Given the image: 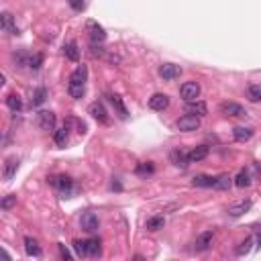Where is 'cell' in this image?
<instances>
[{"instance_id": "4fadbf2b", "label": "cell", "mask_w": 261, "mask_h": 261, "mask_svg": "<svg viewBox=\"0 0 261 261\" xmlns=\"http://www.w3.org/2000/svg\"><path fill=\"white\" fill-rule=\"evenodd\" d=\"M251 206H253L251 200H241L239 204H233V206H229V217L239 219V217H243L245 212L251 210Z\"/></svg>"}, {"instance_id": "7402d4cb", "label": "cell", "mask_w": 261, "mask_h": 261, "mask_svg": "<svg viewBox=\"0 0 261 261\" xmlns=\"http://www.w3.org/2000/svg\"><path fill=\"white\" fill-rule=\"evenodd\" d=\"M63 53H65V58L70 60V61H78V60H80V51H78V43L76 41H67L63 45Z\"/></svg>"}, {"instance_id": "ba28073f", "label": "cell", "mask_w": 261, "mask_h": 261, "mask_svg": "<svg viewBox=\"0 0 261 261\" xmlns=\"http://www.w3.org/2000/svg\"><path fill=\"white\" fill-rule=\"evenodd\" d=\"M55 115L51 110H41L39 115H37V122H39V127L43 129V131H53L55 129Z\"/></svg>"}, {"instance_id": "603a6c76", "label": "cell", "mask_w": 261, "mask_h": 261, "mask_svg": "<svg viewBox=\"0 0 261 261\" xmlns=\"http://www.w3.org/2000/svg\"><path fill=\"white\" fill-rule=\"evenodd\" d=\"M67 139H70V129H67V124H63L61 129H58L53 133V141H55V145H58V147H65Z\"/></svg>"}, {"instance_id": "ffe728a7", "label": "cell", "mask_w": 261, "mask_h": 261, "mask_svg": "<svg viewBox=\"0 0 261 261\" xmlns=\"http://www.w3.org/2000/svg\"><path fill=\"white\" fill-rule=\"evenodd\" d=\"M25 251H27L29 257H41L43 255V249L39 247V243L35 239H31V237L25 239Z\"/></svg>"}, {"instance_id": "74e56055", "label": "cell", "mask_w": 261, "mask_h": 261, "mask_svg": "<svg viewBox=\"0 0 261 261\" xmlns=\"http://www.w3.org/2000/svg\"><path fill=\"white\" fill-rule=\"evenodd\" d=\"M58 247H60V255H61L63 259H72V253L67 251V249H65L63 245H58Z\"/></svg>"}, {"instance_id": "d590c367", "label": "cell", "mask_w": 261, "mask_h": 261, "mask_svg": "<svg viewBox=\"0 0 261 261\" xmlns=\"http://www.w3.org/2000/svg\"><path fill=\"white\" fill-rule=\"evenodd\" d=\"M13 204H17V196H15V194H8V196H4V200H2V204H0V206H2V210H8L10 206H13Z\"/></svg>"}, {"instance_id": "d6986e66", "label": "cell", "mask_w": 261, "mask_h": 261, "mask_svg": "<svg viewBox=\"0 0 261 261\" xmlns=\"http://www.w3.org/2000/svg\"><path fill=\"white\" fill-rule=\"evenodd\" d=\"M251 181H253V176H251V172H249V167H247V169H241V172L237 174L235 186L237 188H249L251 186Z\"/></svg>"}, {"instance_id": "83f0119b", "label": "cell", "mask_w": 261, "mask_h": 261, "mask_svg": "<svg viewBox=\"0 0 261 261\" xmlns=\"http://www.w3.org/2000/svg\"><path fill=\"white\" fill-rule=\"evenodd\" d=\"M13 60H15L17 67H29V60H31V55H29L25 49H19V51L13 55Z\"/></svg>"}, {"instance_id": "44dd1931", "label": "cell", "mask_w": 261, "mask_h": 261, "mask_svg": "<svg viewBox=\"0 0 261 261\" xmlns=\"http://www.w3.org/2000/svg\"><path fill=\"white\" fill-rule=\"evenodd\" d=\"M2 31L8 33V35H19V29H17L10 13H2Z\"/></svg>"}, {"instance_id": "f1b7e54d", "label": "cell", "mask_w": 261, "mask_h": 261, "mask_svg": "<svg viewBox=\"0 0 261 261\" xmlns=\"http://www.w3.org/2000/svg\"><path fill=\"white\" fill-rule=\"evenodd\" d=\"M6 106L13 110V112H20V110H22V100H20V96L8 94V96H6Z\"/></svg>"}, {"instance_id": "836d02e7", "label": "cell", "mask_w": 261, "mask_h": 261, "mask_svg": "<svg viewBox=\"0 0 261 261\" xmlns=\"http://www.w3.org/2000/svg\"><path fill=\"white\" fill-rule=\"evenodd\" d=\"M255 243V237L251 235V237H247V239L241 243V247L237 249V255H247L249 251H251V245Z\"/></svg>"}, {"instance_id": "f35d334b", "label": "cell", "mask_w": 261, "mask_h": 261, "mask_svg": "<svg viewBox=\"0 0 261 261\" xmlns=\"http://www.w3.org/2000/svg\"><path fill=\"white\" fill-rule=\"evenodd\" d=\"M253 237H255V243H257V245L261 247V231H257V233H255Z\"/></svg>"}, {"instance_id": "484cf974", "label": "cell", "mask_w": 261, "mask_h": 261, "mask_svg": "<svg viewBox=\"0 0 261 261\" xmlns=\"http://www.w3.org/2000/svg\"><path fill=\"white\" fill-rule=\"evenodd\" d=\"M233 135H235V139L237 141H249L253 137V129H249V127H237L235 131H233Z\"/></svg>"}, {"instance_id": "d6a6232c", "label": "cell", "mask_w": 261, "mask_h": 261, "mask_svg": "<svg viewBox=\"0 0 261 261\" xmlns=\"http://www.w3.org/2000/svg\"><path fill=\"white\" fill-rule=\"evenodd\" d=\"M247 96L253 102H261V84H253L247 88Z\"/></svg>"}, {"instance_id": "30bf717a", "label": "cell", "mask_w": 261, "mask_h": 261, "mask_svg": "<svg viewBox=\"0 0 261 261\" xmlns=\"http://www.w3.org/2000/svg\"><path fill=\"white\" fill-rule=\"evenodd\" d=\"M180 74H181V67L176 65V63H163V65L160 67V76L163 78V80H167V82L180 78Z\"/></svg>"}, {"instance_id": "8fae6325", "label": "cell", "mask_w": 261, "mask_h": 261, "mask_svg": "<svg viewBox=\"0 0 261 261\" xmlns=\"http://www.w3.org/2000/svg\"><path fill=\"white\" fill-rule=\"evenodd\" d=\"M186 112L188 115H194V117H204V115H208V106H206V102H202V100H192L186 104Z\"/></svg>"}, {"instance_id": "d4e9b609", "label": "cell", "mask_w": 261, "mask_h": 261, "mask_svg": "<svg viewBox=\"0 0 261 261\" xmlns=\"http://www.w3.org/2000/svg\"><path fill=\"white\" fill-rule=\"evenodd\" d=\"M235 184V178H231V176H219V178H214V184H212V188L214 190H229L231 186Z\"/></svg>"}, {"instance_id": "6da1fadb", "label": "cell", "mask_w": 261, "mask_h": 261, "mask_svg": "<svg viewBox=\"0 0 261 261\" xmlns=\"http://www.w3.org/2000/svg\"><path fill=\"white\" fill-rule=\"evenodd\" d=\"M86 80H88V67L78 65L70 76V84H67V92L74 100H80L86 92Z\"/></svg>"}, {"instance_id": "8d00e7d4", "label": "cell", "mask_w": 261, "mask_h": 261, "mask_svg": "<svg viewBox=\"0 0 261 261\" xmlns=\"http://www.w3.org/2000/svg\"><path fill=\"white\" fill-rule=\"evenodd\" d=\"M67 4H70V6L76 10V13H82V10L86 8V2H84V0H67Z\"/></svg>"}, {"instance_id": "2e32d148", "label": "cell", "mask_w": 261, "mask_h": 261, "mask_svg": "<svg viewBox=\"0 0 261 261\" xmlns=\"http://www.w3.org/2000/svg\"><path fill=\"white\" fill-rule=\"evenodd\" d=\"M169 160H172V163L176 165V167H188V163H190V160H188V153L186 151H181V149H174L172 153H169Z\"/></svg>"}, {"instance_id": "7c38bea8", "label": "cell", "mask_w": 261, "mask_h": 261, "mask_svg": "<svg viewBox=\"0 0 261 261\" xmlns=\"http://www.w3.org/2000/svg\"><path fill=\"white\" fill-rule=\"evenodd\" d=\"M88 31H90V39H92V43H104V39H106V31L102 29L98 22H94V20H90L88 22Z\"/></svg>"}, {"instance_id": "1f68e13d", "label": "cell", "mask_w": 261, "mask_h": 261, "mask_svg": "<svg viewBox=\"0 0 261 261\" xmlns=\"http://www.w3.org/2000/svg\"><path fill=\"white\" fill-rule=\"evenodd\" d=\"M135 172H137V176H141V178H147V176H151V174L155 172V165H153L151 161H147V163H139Z\"/></svg>"}, {"instance_id": "e575fe53", "label": "cell", "mask_w": 261, "mask_h": 261, "mask_svg": "<svg viewBox=\"0 0 261 261\" xmlns=\"http://www.w3.org/2000/svg\"><path fill=\"white\" fill-rule=\"evenodd\" d=\"M41 65H43V55H41V53L31 55V60H29V67H31V70H33V72H37Z\"/></svg>"}, {"instance_id": "5bb4252c", "label": "cell", "mask_w": 261, "mask_h": 261, "mask_svg": "<svg viewBox=\"0 0 261 261\" xmlns=\"http://www.w3.org/2000/svg\"><path fill=\"white\" fill-rule=\"evenodd\" d=\"M212 241H214L212 231H206V233H202V235L198 237V239H196L194 249H196V251H208V249L212 247Z\"/></svg>"}, {"instance_id": "8992f818", "label": "cell", "mask_w": 261, "mask_h": 261, "mask_svg": "<svg viewBox=\"0 0 261 261\" xmlns=\"http://www.w3.org/2000/svg\"><path fill=\"white\" fill-rule=\"evenodd\" d=\"M178 129L180 131H198L200 129V117H194V115H184L180 120H178Z\"/></svg>"}, {"instance_id": "7a4b0ae2", "label": "cell", "mask_w": 261, "mask_h": 261, "mask_svg": "<svg viewBox=\"0 0 261 261\" xmlns=\"http://www.w3.org/2000/svg\"><path fill=\"white\" fill-rule=\"evenodd\" d=\"M76 253L80 257H100L102 247H100V239H86V241H76Z\"/></svg>"}, {"instance_id": "4dcf8cb0", "label": "cell", "mask_w": 261, "mask_h": 261, "mask_svg": "<svg viewBox=\"0 0 261 261\" xmlns=\"http://www.w3.org/2000/svg\"><path fill=\"white\" fill-rule=\"evenodd\" d=\"M163 224H165V219L163 217H151V219H147V231H160L163 229Z\"/></svg>"}, {"instance_id": "3957f363", "label": "cell", "mask_w": 261, "mask_h": 261, "mask_svg": "<svg viewBox=\"0 0 261 261\" xmlns=\"http://www.w3.org/2000/svg\"><path fill=\"white\" fill-rule=\"evenodd\" d=\"M49 181H51L53 188L60 190L61 198H72L76 194V184H74L72 178H67V176H53V178H49Z\"/></svg>"}, {"instance_id": "9c48e42d", "label": "cell", "mask_w": 261, "mask_h": 261, "mask_svg": "<svg viewBox=\"0 0 261 261\" xmlns=\"http://www.w3.org/2000/svg\"><path fill=\"white\" fill-rule=\"evenodd\" d=\"M90 115H92L98 122H102V124H108L110 122V119H108V112H106V108H104V104L102 102H94V104H90Z\"/></svg>"}, {"instance_id": "ac0fdd59", "label": "cell", "mask_w": 261, "mask_h": 261, "mask_svg": "<svg viewBox=\"0 0 261 261\" xmlns=\"http://www.w3.org/2000/svg\"><path fill=\"white\" fill-rule=\"evenodd\" d=\"M110 102H112V106H115V110H117V115H119V119H122V120H127V119H129V110H127V106H124V102H122V98H120L119 94H112V96H110Z\"/></svg>"}, {"instance_id": "4316f807", "label": "cell", "mask_w": 261, "mask_h": 261, "mask_svg": "<svg viewBox=\"0 0 261 261\" xmlns=\"http://www.w3.org/2000/svg\"><path fill=\"white\" fill-rule=\"evenodd\" d=\"M45 100H47V90H45L43 86H39V88L35 90V92H33L31 104H33V106H41V104H43Z\"/></svg>"}, {"instance_id": "277c9868", "label": "cell", "mask_w": 261, "mask_h": 261, "mask_svg": "<svg viewBox=\"0 0 261 261\" xmlns=\"http://www.w3.org/2000/svg\"><path fill=\"white\" fill-rule=\"evenodd\" d=\"M180 96L184 98L186 102H192V100H198L200 96V84L194 82V80H190V82H184L180 88Z\"/></svg>"}, {"instance_id": "e0dca14e", "label": "cell", "mask_w": 261, "mask_h": 261, "mask_svg": "<svg viewBox=\"0 0 261 261\" xmlns=\"http://www.w3.org/2000/svg\"><path fill=\"white\" fill-rule=\"evenodd\" d=\"M206 157H208V147L206 145H198V147H194V149L188 153L190 163H198L202 160H206Z\"/></svg>"}, {"instance_id": "52a82bcc", "label": "cell", "mask_w": 261, "mask_h": 261, "mask_svg": "<svg viewBox=\"0 0 261 261\" xmlns=\"http://www.w3.org/2000/svg\"><path fill=\"white\" fill-rule=\"evenodd\" d=\"M221 112L224 117H237V119H241L247 115V110L241 106V104H237V102H222L221 104Z\"/></svg>"}, {"instance_id": "9a60e30c", "label": "cell", "mask_w": 261, "mask_h": 261, "mask_svg": "<svg viewBox=\"0 0 261 261\" xmlns=\"http://www.w3.org/2000/svg\"><path fill=\"white\" fill-rule=\"evenodd\" d=\"M167 106H169V98H167L165 94H153V96L149 98V108H151V110L161 112V110H165Z\"/></svg>"}, {"instance_id": "cb8c5ba5", "label": "cell", "mask_w": 261, "mask_h": 261, "mask_svg": "<svg viewBox=\"0 0 261 261\" xmlns=\"http://www.w3.org/2000/svg\"><path fill=\"white\" fill-rule=\"evenodd\" d=\"M19 160L17 157H8L6 160V163H4V180L8 181V180H13V176L17 174V169H19Z\"/></svg>"}, {"instance_id": "f546056e", "label": "cell", "mask_w": 261, "mask_h": 261, "mask_svg": "<svg viewBox=\"0 0 261 261\" xmlns=\"http://www.w3.org/2000/svg\"><path fill=\"white\" fill-rule=\"evenodd\" d=\"M192 184H194L196 188H212L214 178L212 176H196L194 180H192Z\"/></svg>"}, {"instance_id": "5b68a950", "label": "cell", "mask_w": 261, "mask_h": 261, "mask_svg": "<svg viewBox=\"0 0 261 261\" xmlns=\"http://www.w3.org/2000/svg\"><path fill=\"white\" fill-rule=\"evenodd\" d=\"M80 226H82V231H86V233L98 231V226H100L98 214H94V212H84L82 219H80Z\"/></svg>"}]
</instances>
